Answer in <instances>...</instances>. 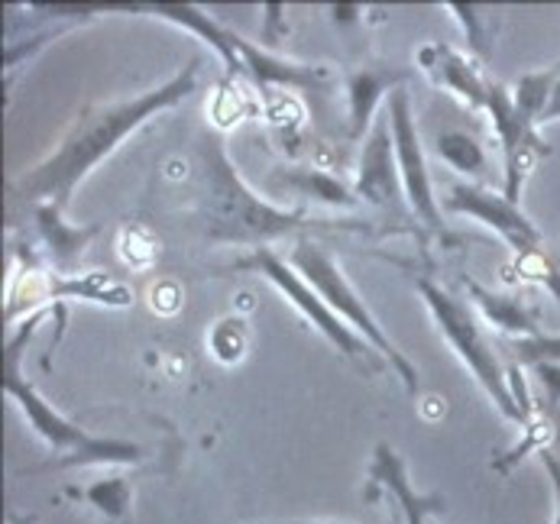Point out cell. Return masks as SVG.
<instances>
[{"mask_svg": "<svg viewBox=\"0 0 560 524\" xmlns=\"http://www.w3.org/2000/svg\"><path fill=\"white\" fill-rule=\"evenodd\" d=\"M292 524H334V522H292Z\"/></svg>", "mask_w": 560, "mask_h": 524, "instance_id": "28", "label": "cell"}, {"mask_svg": "<svg viewBox=\"0 0 560 524\" xmlns=\"http://www.w3.org/2000/svg\"><path fill=\"white\" fill-rule=\"evenodd\" d=\"M285 185L299 195H305L308 201H318V205H330V208H357L360 198L350 185H343L340 178H334L330 172H320V168H295L289 172Z\"/></svg>", "mask_w": 560, "mask_h": 524, "instance_id": "17", "label": "cell"}, {"mask_svg": "<svg viewBox=\"0 0 560 524\" xmlns=\"http://www.w3.org/2000/svg\"><path fill=\"white\" fill-rule=\"evenodd\" d=\"M39 236L46 243V249L52 253V259L59 266H72L81 256V249L88 246V240L97 233V226H69L62 221V208L56 205H33Z\"/></svg>", "mask_w": 560, "mask_h": 524, "instance_id": "15", "label": "cell"}, {"mask_svg": "<svg viewBox=\"0 0 560 524\" xmlns=\"http://www.w3.org/2000/svg\"><path fill=\"white\" fill-rule=\"evenodd\" d=\"M518 272L538 286H545L551 292V299L560 304V269L558 263L545 253V249H535L528 256H518Z\"/></svg>", "mask_w": 560, "mask_h": 524, "instance_id": "21", "label": "cell"}, {"mask_svg": "<svg viewBox=\"0 0 560 524\" xmlns=\"http://www.w3.org/2000/svg\"><path fill=\"white\" fill-rule=\"evenodd\" d=\"M7 524H39L33 515H16V512H10L7 515Z\"/></svg>", "mask_w": 560, "mask_h": 524, "instance_id": "27", "label": "cell"}, {"mask_svg": "<svg viewBox=\"0 0 560 524\" xmlns=\"http://www.w3.org/2000/svg\"><path fill=\"white\" fill-rule=\"evenodd\" d=\"M438 155L451 168H457V172H464L470 178H482L489 172V162H486L480 140H474L470 133H457V130L454 133H441L438 137Z\"/></svg>", "mask_w": 560, "mask_h": 524, "instance_id": "19", "label": "cell"}, {"mask_svg": "<svg viewBox=\"0 0 560 524\" xmlns=\"http://www.w3.org/2000/svg\"><path fill=\"white\" fill-rule=\"evenodd\" d=\"M418 62L428 75L438 84L451 88L454 94H460L467 104L486 110V94H489V81H482L477 66L470 59H464L460 53L447 49V46H428L418 53Z\"/></svg>", "mask_w": 560, "mask_h": 524, "instance_id": "14", "label": "cell"}, {"mask_svg": "<svg viewBox=\"0 0 560 524\" xmlns=\"http://www.w3.org/2000/svg\"><path fill=\"white\" fill-rule=\"evenodd\" d=\"M518 360L525 366H538V363H560V337H535V340H515L512 343Z\"/></svg>", "mask_w": 560, "mask_h": 524, "instance_id": "23", "label": "cell"}, {"mask_svg": "<svg viewBox=\"0 0 560 524\" xmlns=\"http://www.w3.org/2000/svg\"><path fill=\"white\" fill-rule=\"evenodd\" d=\"M198 69H201V59H191L188 66H182L165 84L147 91V94L84 107L81 117L75 120V127L59 143V150L52 152L49 159H43L36 168H30L20 182H13L10 191L20 195L30 205H56V208L66 211L72 195H75V188L81 185V178L94 165H101L133 130H140L150 117H156L162 110L182 104L195 91Z\"/></svg>", "mask_w": 560, "mask_h": 524, "instance_id": "1", "label": "cell"}, {"mask_svg": "<svg viewBox=\"0 0 560 524\" xmlns=\"http://www.w3.org/2000/svg\"><path fill=\"white\" fill-rule=\"evenodd\" d=\"M444 211L474 218L489 230H495L515 249V256H528L541 249V230L518 211V205H512L505 195H495L477 182H454L444 198Z\"/></svg>", "mask_w": 560, "mask_h": 524, "instance_id": "8", "label": "cell"}, {"mask_svg": "<svg viewBox=\"0 0 560 524\" xmlns=\"http://www.w3.org/2000/svg\"><path fill=\"white\" fill-rule=\"evenodd\" d=\"M234 53L241 56L243 75L256 78L259 88L269 84H289V88H320L327 81V69L320 66H302V62H289L279 59L272 53H266L262 46L246 43L243 36L234 33Z\"/></svg>", "mask_w": 560, "mask_h": 524, "instance_id": "12", "label": "cell"}, {"mask_svg": "<svg viewBox=\"0 0 560 524\" xmlns=\"http://www.w3.org/2000/svg\"><path fill=\"white\" fill-rule=\"evenodd\" d=\"M198 175H201V198H198V218L205 233L214 243H246L262 249L266 243L279 236H305L308 230H353L366 233L363 221H318L302 211H282L269 205L266 198L253 195L246 188L234 162L228 159L221 137L205 133L198 140Z\"/></svg>", "mask_w": 560, "mask_h": 524, "instance_id": "2", "label": "cell"}, {"mask_svg": "<svg viewBox=\"0 0 560 524\" xmlns=\"http://www.w3.org/2000/svg\"><path fill=\"white\" fill-rule=\"evenodd\" d=\"M376 486H386L389 496L399 502L405 524H428L431 515H441L444 512V499L441 496H421L411 479H408V469H405V459H401L396 450L389 444H376L373 450V463H370V499L376 496Z\"/></svg>", "mask_w": 560, "mask_h": 524, "instance_id": "10", "label": "cell"}, {"mask_svg": "<svg viewBox=\"0 0 560 524\" xmlns=\"http://www.w3.org/2000/svg\"><path fill=\"white\" fill-rule=\"evenodd\" d=\"M408 72L396 69H357L347 75V101H350V140H366L380 110V101L405 84Z\"/></svg>", "mask_w": 560, "mask_h": 524, "instance_id": "11", "label": "cell"}, {"mask_svg": "<svg viewBox=\"0 0 560 524\" xmlns=\"http://www.w3.org/2000/svg\"><path fill=\"white\" fill-rule=\"evenodd\" d=\"M541 466L548 469L551 476V489H555V524H560V459L555 453H541Z\"/></svg>", "mask_w": 560, "mask_h": 524, "instance_id": "25", "label": "cell"}, {"mask_svg": "<svg viewBox=\"0 0 560 524\" xmlns=\"http://www.w3.org/2000/svg\"><path fill=\"white\" fill-rule=\"evenodd\" d=\"M535 373H538V382L548 392V401L560 405V363H538Z\"/></svg>", "mask_w": 560, "mask_h": 524, "instance_id": "24", "label": "cell"}, {"mask_svg": "<svg viewBox=\"0 0 560 524\" xmlns=\"http://www.w3.org/2000/svg\"><path fill=\"white\" fill-rule=\"evenodd\" d=\"M558 81H560V66L518 78V84H515V91H512V104H515L518 117H525L528 124H535V127H538V120H541V114H545V107H548L551 91H555V84H558Z\"/></svg>", "mask_w": 560, "mask_h": 524, "instance_id": "18", "label": "cell"}, {"mask_svg": "<svg viewBox=\"0 0 560 524\" xmlns=\"http://www.w3.org/2000/svg\"><path fill=\"white\" fill-rule=\"evenodd\" d=\"M353 191H357L360 201H366L370 208H383V211H401V205H408L405 201V188H401V172L399 159H396V140H393L389 110H383L376 117L373 130L363 140Z\"/></svg>", "mask_w": 560, "mask_h": 524, "instance_id": "9", "label": "cell"}, {"mask_svg": "<svg viewBox=\"0 0 560 524\" xmlns=\"http://www.w3.org/2000/svg\"><path fill=\"white\" fill-rule=\"evenodd\" d=\"M386 110H389V120H393V140H396V159H399L405 201H408L411 214L421 224L444 233V208L438 205L434 188H431V175H428V165H424V152H421V140H418V130H415L411 101H408L405 84L386 97Z\"/></svg>", "mask_w": 560, "mask_h": 524, "instance_id": "7", "label": "cell"}, {"mask_svg": "<svg viewBox=\"0 0 560 524\" xmlns=\"http://www.w3.org/2000/svg\"><path fill=\"white\" fill-rule=\"evenodd\" d=\"M211 350H214L218 360L237 363L243 357V350H246V324L237 321V317L221 321V324L211 330Z\"/></svg>", "mask_w": 560, "mask_h": 524, "instance_id": "20", "label": "cell"}, {"mask_svg": "<svg viewBox=\"0 0 560 524\" xmlns=\"http://www.w3.org/2000/svg\"><path fill=\"white\" fill-rule=\"evenodd\" d=\"M69 496L88 502L91 509H97L110 524L127 522L130 509H133V486L124 476H104L84 489H69Z\"/></svg>", "mask_w": 560, "mask_h": 524, "instance_id": "16", "label": "cell"}, {"mask_svg": "<svg viewBox=\"0 0 560 524\" xmlns=\"http://www.w3.org/2000/svg\"><path fill=\"white\" fill-rule=\"evenodd\" d=\"M39 314L23 324L3 347V392L16 401L23 418L33 424V431L59 453L56 466H130L143 459V447L130 441H110V438H91L72 424L66 415H59L26 379H23V350L33 337V324Z\"/></svg>", "mask_w": 560, "mask_h": 524, "instance_id": "3", "label": "cell"}, {"mask_svg": "<svg viewBox=\"0 0 560 524\" xmlns=\"http://www.w3.org/2000/svg\"><path fill=\"white\" fill-rule=\"evenodd\" d=\"M548 441H551V428H548L541 418H535V421L525 428V438H522L515 447L509 450L502 459H495V473H509V469H512V466H515V463H518L525 453H532V450L541 447V444H548Z\"/></svg>", "mask_w": 560, "mask_h": 524, "instance_id": "22", "label": "cell"}, {"mask_svg": "<svg viewBox=\"0 0 560 524\" xmlns=\"http://www.w3.org/2000/svg\"><path fill=\"white\" fill-rule=\"evenodd\" d=\"M555 120H560V81L555 84L551 101H548V107H545V114H541V120H538V124H555Z\"/></svg>", "mask_w": 560, "mask_h": 524, "instance_id": "26", "label": "cell"}, {"mask_svg": "<svg viewBox=\"0 0 560 524\" xmlns=\"http://www.w3.org/2000/svg\"><path fill=\"white\" fill-rule=\"evenodd\" d=\"M234 269H243V272H259L262 279H269L285 299L292 301V307H299L302 314H305V321H312L315 327H318L320 334L343 353V357H350V360H376L380 353L347 324V321H340L334 311H330V304L320 299L318 292L292 269V263H285L279 253H272V249H253L246 259H237V266ZM383 360V357H380Z\"/></svg>", "mask_w": 560, "mask_h": 524, "instance_id": "6", "label": "cell"}, {"mask_svg": "<svg viewBox=\"0 0 560 524\" xmlns=\"http://www.w3.org/2000/svg\"><path fill=\"white\" fill-rule=\"evenodd\" d=\"M415 289L421 301L428 304L434 324L441 327L444 340L454 347V353L460 357V363L474 373V379L482 385V392L492 398V405L502 411V418L515 421V424H528L522 408L515 405L512 398V388H509V373L499 366V357L492 353V347L486 343V337L480 334V324L474 317V311L464 304L460 299H454L447 289H441L438 282L431 279H415Z\"/></svg>", "mask_w": 560, "mask_h": 524, "instance_id": "5", "label": "cell"}, {"mask_svg": "<svg viewBox=\"0 0 560 524\" xmlns=\"http://www.w3.org/2000/svg\"><path fill=\"white\" fill-rule=\"evenodd\" d=\"M460 286L467 289V295L474 299V304L482 311V317L502 330V334H512L515 340H535L541 337L545 330L538 327V311L528 307L525 301H518L515 295H499V292H489L482 289L480 282L460 276Z\"/></svg>", "mask_w": 560, "mask_h": 524, "instance_id": "13", "label": "cell"}, {"mask_svg": "<svg viewBox=\"0 0 560 524\" xmlns=\"http://www.w3.org/2000/svg\"><path fill=\"white\" fill-rule=\"evenodd\" d=\"M292 269L318 292L320 299L330 304V311L340 317V321H347L393 370L401 379V385H405V392L415 398L418 395V370H415V363L401 353L399 347H396V340L383 330V324L373 317V311H370V304L357 295V289L347 282V276L340 272V266L334 263V256L327 253V249H320L315 240H308V236H302V240H295V249H292Z\"/></svg>", "mask_w": 560, "mask_h": 524, "instance_id": "4", "label": "cell"}]
</instances>
